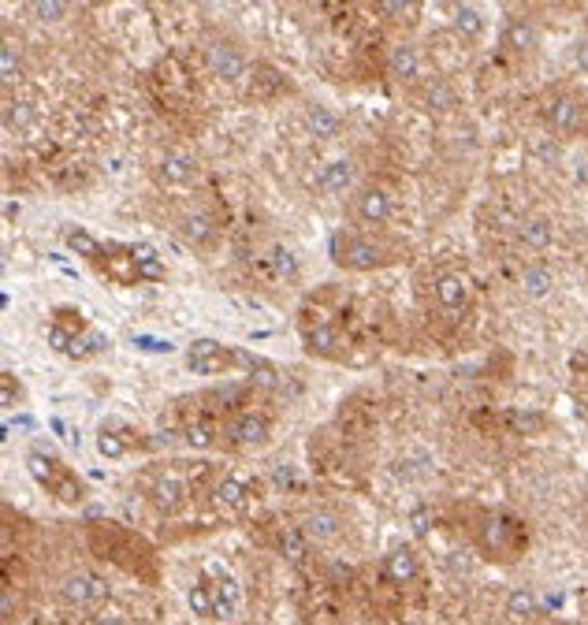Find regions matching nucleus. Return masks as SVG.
<instances>
[{"label": "nucleus", "instance_id": "f257e3e1", "mask_svg": "<svg viewBox=\"0 0 588 625\" xmlns=\"http://www.w3.org/2000/svg\"><path fill=\"white\" fill-rule=\"evenodd\" d=\"M525 544H529V533H525V525L518 522V517L503 514V511L480 514L477 551L484 555L488 562H499V566L518 562V559H522V551H525Z\"/></svg>", "mask_w": 588, "mask_h": 625}, {"label": "nucleus", "instance_id": "f03ea898", "mask_svg": "<svg viewBox=\"0 0 588 625\" xmlns=\"http://www.w3.org/2000/svg\"><path fill=\"white\" fill-rule=\"evenodd\" d=\"M331 261L350 272H377L399 257L395 250L384 246L380 239H372V234H336L331 239Z\"/></svg>", "mask_w": 588, "mask_h": 625}, {"label": "nucleus", "instance_id": "7ed1b4c3", "mask_svg": "<svg viewBox=\"0 0 588 625\" xmlns=\"http://www.w3.org/2000/svg\"><path fill=\"white\" fill-rule=\"evenodd\" d=\"M56 595L67 611H97L105 600H109V581L101 573H90V570H75L56 584Z\"/></svg>", "mask_w": 588, "mask_h": 625}, {"label": "nucleus", "instance_id": "20e7f679", "mask_svg": "<svg viewBox=\"0 0 588 625\" xmlns=\"http://www.w3.org/2000/svg\"><path fill=\"white\" fill-rule=\"evenodd\" d=\"M544 123H547V131L558 134V139H574V134H581L585 123H588L585 97L570 94V90L555 94L552 101L544 105Z\"/></svg>", "mask_w": 588, "mask_h": 625}, {"label": "nucleus", "instance_id": "39448f33", "mask_svg": "<svg viewBox=\"0 0 588 625\" xmlns=\"http://www.w3.org/2000/svg\"><path fill=\"white\" fill-rule=\"evenodd\" d=\"M220 439L228 447H235V451H261L272 439V421L264 414L247 409V414H235L231 421L220 428Z\"/></svg>", "mask_w": 588, "mask_h": 625}, {"label": "nucleus", "instance_id": "423d86ee", "mask_svg": "<svg viewBox=\"0 0 588 625\" xmlns=\"http://www.w3.org/2000/svg\"><path fill=\"white\" fill-rule=\"evenodd\" d=\"M186 369L198 376H224L239 369V354H235V347H224L217 339H194L186 347Z\"/></svg>", "mask_w": 588, "mask_h": 625}, {"label": "nucleus", "instance_id": "0eeeda50", "mask_svg": "<svg viewBox=\"0 0 588 625\" xmlns=\"http://www.w3.org/2000/svg\"><path fill=\"white\" fill-rule=\"evenodd\" d=\"M350 212H355L358 223L366 228H384V223L395 217V194L388 187H361L350 198Z\"/></svg>", "mask_w": 588, "mask_h": 625}, {"label": "nucleus", "instance_id": "6e6552de", "mask_svg": "<svg viewBox=\"0 0 588 625\" xmlns=\"http://www.w3.org/2000/svg\"><path fill=\"white\" fill-rule=\"evenodd\" d=\"M205 61H209V72L220 78V83H242L250 72V61L247 53H242L239 45L231 42H213L209 48H205Z\"/></svg>", "mask_w": 588, "mask_h": 625}, {"label": "nucleus", "instance_id": "1a4fd4ad", "mask_svg": "<svg viewBox=\"0 0 588 625\" xmlns=\"http://www.w3.org/2000/svg\"><path fill=\"white\" fill-rule=\"evenodd\" d=\"M499 45H503V53L525 61V56H533L536 48H541V26H536L529 15H511V19H507V26H503Z\"/></svg>", "mask_w": 588, "mask_h": 625}, {"label": "nucleus", "instance_id": "9d476101", "mask_svg": "<svg viewBox=\"0 0 588 625\" xmlns=\"http://www.w3.org/2000/svg\"><path fill=\"white\" fill-rule=\"evenodd\" d=\"M302 347H306L309 358H325V361H339L347 354V343L328 320H317V325H302Z\"/></svg>", "mask_w": 588, "mask_h": 625}, {"label": "nucleus", "instance_id": "9b49d317", "mask_svg": "<svg viewBox=\"0 0 588 625\" xmlns=\"http://www.w3.org/2000/svg\"><path fill=\"white\" fill-rule=\"evenodd\" d=\"M198 156L186 153V150H168L161 156V164H156V179L164 183V187H190L194 179H198Z\"/></svg>", "mask_w": 588, "mask_h": 625}, {"label": "nucleus", "instance_id": "f8f14e48", "mask_svg": "<svg viewBox=\"0 0 588 625\" xmlns=\"http://www.w3.org/2000/svg\"><path fill=\"white\" fill-rule=\"evenodd\" d=\"M503 614L511 625H533L544 614V603H541V595L529 589V584H518V589H511L503 595Z\"/></svg>", "mask_w": 588, "mask_h": 625}, {"label": "nucleus", "instance_id": "ddd939ff", "mask_svg": "<svg viewBox=\"0 0 588 625\" xmlns=\"http://www.w3.org/2000/svg\"><path fill=\"white\" fill-rule=\"evenodd\" d=\"M421 72H425V61H421V48L410 42H399L388 53V78H395L399 86H414Z\"/></svg>", "mask_w": 588, "mask_h": 625}, {"label": "nucleus", "instance_id": "4468645a", "mask_svg": "<svg viewBox=\"0 0 588 625\" xmlns=\"http://www.w3.org/2000/svg\"><path fill=\"white\" fill-rule=\"evenodd\" d=\"M433 295L447 312H462L469 306V298H473V287H469V279L458 276V272H444V276L433 283Z\"/></svg>", "mask_w": 588, "mask_h": 625}, {"label": "nucleus", "instance_id": "2eb2a0df", "mask_svg": "<svg viewBox=\"0 0 588 625\" xmlns=\"http://www.w3.org/2000/svg\"><path fill=\"white\" fill-rule=\"evenodd\" d=\"M298 529L306 533L309 544H328L342 533V517L336 511H328V506H313V511L302 517Z\"/></svg>", "mask_w": 588, "mask_h": 625}, {"label": "nucleus", "instance_id": "dca6fc26", "mask_svg": "<svg viewBox=\"0 0 588 625\" xmlns=\"http://www.w3.org/2000/svg\"><path fill=\"white\" fill-rule=\"evenodd\" d=\"M64 242H67V250H72L75 257L90 261V265H109L112 246H105V242L97 239V234L86 231V228H64Z\"/></svg>", "mask_w": 588, "mask_h": 625}, {"label": "nucleus", "instance_id": "f3484780", "mask_svg": "<svg viewBox=\"0 0 588 625\" xmlns=\"http://www.w3.org/2000/svg\"><path fill=\"white\" fill-rule=\"evenodd\" d=\"M186 495H190V487H186L179 476H161L153 487H150V500L161 514H175L186 506Z\"/></svg>", "mask_w": 588, "mask_h": 625}, {"label": "nucleus", "instance_id": "a211bd4d", "mask_svg": "<svg viewBox=\"0 0 588 625\" xmlns=\"http://www.w3.org/2000/svg\"><path fill=\"white\" fill-rule=\"evenodd\" d=\"M317 187L331 194V198H339V194H347L355 187V164L347 161V156H339V161H328L325 168L317 172Z\"/></svg>", "mask_w": 588, "mask_h": 625}, {"label": "nucleus", "instance_id": "6ab92c4d", "mask_svg": "<svg viewBox=\"0 0 588 625\" xmlns=\"http://www.w3.org/2000/svg\"><path fill=\"white\" fill-rule=\"evenodd\" d=\"M384 578L391 584H414L421 578V566H417V555L410 547H395V551L384 555Z\"/></svg>", "mask_w": 588, "mask_h": 625}, {"label": "nucleus", "instance_id": "aec40b11", "mask_svg": "<svg viewBox=\"0 0 588 625\" xmlns=\"http://www.w3.org/2000/svg\"><path fill=\"white\" fill-rule=\"evenodd\" d=\"M455 105H458V97L450 90L447 78H428V83L421 86V109L428 116H447Z\"/></svg>", "mask_w": 588, "mask_h": 625}, {"label": "nucleus", "instance_id": "412c9836", "mask_svg": "<svg viewBox=\"0 0 588 625\" xmlns=\"http://www.w3.org/2000/svg\"><path fill=\"white\" fill-rule=\"evenodd\" d=\"M518 287H522L525 298L544 301L555 290V272L547 268V265H541V261H536V265H525L522 276H518Z\"/></svg>", "mask_w": 588, "mask_h": 625}, {"label": "nucleus", "instance_id": "4be33fe9", "mask_svg": "<svg viewBox=\"0 0 588 625\" xmlns=\"http://www.w3.org/2000/svg\"><path fill=\"white\" fill-rule=\"evenodd\" d=\"M306 127L317 142H336L339 131H342V120L331 109H325V105H313V109L306 112Z\"/></svg>", "mask_w": 588, "mask_h": 625}, {"label": "nucleus", "instance_id": "5701e85b", "mask_svg": "<svg viewBox=\"0 0 588 625\" xmlns=\"http://www.w3.org/2000/svg\"><path fill=\"white\" fill-rule=\"evenodd\" d=\"M518 239H522L529 250H547L555 242L552 217H529V220H522V228H518Z\"/></svg>", "mask_w": 588, "mask_h": 625}, {"label": "nucleus", "instance_id": "b1692460", "mask_svg": "<svg viewBox=\"0 0 588 625\" xmlns=\"http://www.w3.org/2000/svg\"><path fill=\"white\" fill-rule=\"evenodd\" d=\"M26 75V64H23V48H19L12 37L0 45V83L4 86H19Z\"/></svg>", "mask_w": 588, "mask_h": 625}, {"label": "nucleus", "instance_id": "393cba45", "mask_svg": "<svg viewBox=\"0 0 588 625\" xmlns=\"http://www.w3.org/2000/svg\"><path fill=\"white\" fill-rule=\"evenodd\" d=\"M26 473H31L34 481L42 484L45 492H48V487L56 484V476L64 473V465L56 462L53 454H45V451H31V454H26Z\"/></svg>", "mask_w": 588, "mask_h": 625}, {"label": "nucleus", "instance_id": "a878e982", "mask_svg": "<svg viewBox=\"0 0 588 625\" xmlns=\"http://www.w3.org/2000/svg\"><path fill=\"white\" fill-rule=\"evenodd\" d=\"M450 23H455V31L462 37H480L484 34V12H480L477 4H455L450 8Z\"/></svg>", "mask_w": 588, "mask_h": 625}, {"label": "nucleus", "instance_id": "bb28decb", "mask_svg": "<svg viewBox=\"0 0 588 625\" xmlns=\"http://www.w3.org/2000/svg\"><path fill=\"white\" fill-rule=\"evenodd\" d=\"M127 253H131L134 272H139V279H142V283H161L164 276H168V272H164V265H161V261H156V253H153L150 246H131Z\"/></svg>", "mask_w": 588, "mask_h": 625}, {"label": "nucleus", "instance_id": "cd10ccee", "mask_svg": "<svg viewBox=\"0 0 588 625\" xmlns=\"http://www.w3.org/2000/svg\"><path fill=\"white\" fill-rule=\"evenodd\" d=\"M213 495H217L220 506H228V511H239V506H247L250 487H247V481H239V476H220L217 487H213Z\"/></svg>", "mask_w": 588, "mask_h": 625}, {"label": "nucleus", "instance_id": "c85d7f7f", "mask_svg": "<svg viewBox=\"0 0 588 625\" xmlns=\"http://www.w3.org/2000/svg\"><path fill=\"white\" fill-rule=\"evenodd\" d=\"M48 492H53L56 500L67 503V506H75V503H83V500H86V487H83V481H78V476H75L67 465H64V473L56 476V484L48 487Z\"/></svg>", "mask_w": 588, "mask_h": 625}, {"label": "nucleus", "instance_id": "c756f323", "mask_svg": "<svg viewBox=\"0 0 588 625\" xmlns=\"http://www.w3.org/2000/svg\"><path fill=\"white\" fill-rule=\"evenodd\" d=\"M186 603H190V611L198 614V618H217V600H213V584L209 581H198L190 592H186Z\"/></svg>", "mask_w": 588, "mask_h": 625}, {"label": "nucleus", "instance_id": "7c9ffc66", "mask_svg": "<svg viewBox=\"0 0 588 625\" xmlns=\"http://www.w3.org/2000/svg\"><path fill=\"white\" fill-rule=\"evenodd\" d=\"M34 123V105L31 101H8L4 105V131H23Z\"/></svg>", "mask_w": 588, "mask_h": 625}, {"label": "nucleus", "instance_id": "2f4dec72", "mask_svg": "<svg viewBox=\"0 0 588 625\" xmlns=\"http://www.w3.org/2000/svg\"><path fill=\"white\" fill-rule=\"evenodd\" d=\"M220 432L217 428H213L209 421H194V425H186V432H183V439L190 447H198V451H209V447H217L220 439H217Z\"/></svg>", "mask_w": 588, "mask_h": 625}, {"label": "nucleus", "instance_id": "473e14b6", "mask_svg": "<svg viewBox=\"0 0 588 625\" xmlns=\"http://www.w3.org/2000/svg\"><path fill=\"white\" fill-rule=\"evenodd\" d=\"M67 12H72V8H67L64 0H34L31 4V15L37 23H61V19H67Z\"/></svg>", "mask_w": 588, "mask_h": 625}, {"label": "nucleus", "instance_id": "72a5a7b5", "mask_svg": "<svg viewBox=\"0 0 588 625\" xmlns=\"http://www.w3.org/2000/svg\"><path fill=\"white\" fill-rule=\"evenodd\" d=\"M306 547H309V540H306V533H302V529H287L280 536V551L287 555V562L306 559Z\"/></svg>", "mask_w": 588, "mask_h": 625}, {"label": "nucleus", "instance_id": "f704fd0d", "mask_svg": "<svg viewBox=\"0 0 588 625\" xmlns=\"http://www.w3.org/2000/svg\"><path fill=\"white\" fill-rule=\"evenodd\" d=\"M19 403H23V384L15 380V373H0V406L4 409H15Z\"/></svg>", "mask_w": 588, "mask_h": 625}, {"label": "nucleus", "instance_id": "c9c22d12", "mask_svg": "<svg viewBox=\"0 0 588 625\" xmlns=\"http://www.w3.org/2000/svg\"><path fill=\"white\" fill-rule=\"evenodd\" d=\"M45 343L56 350V354H67L72 358V350H75V336L67 328H61V325H48L45 328Z\"/></svg>", "mask_w": 588, "mask_h": 625}, {"label": "nucleus", "instance_id": "e433bc0d", "mask_svg": "<svg viewBox=\"0 0 588 625\" xmlns=\"http://www.w3.org/2000/svg\"><path fill=\"white\" fill-rule=\"evenodd\" d=\"M97 451H101L105 458H123L127 454V439H120L116 432H105V428H101V436H97Z\"/></svg>", "mask_w": 588, "mask_h": 625}, {"label": "nucleus", "instance_id": "4c0bfd02", "mask_svg": "<svg viewBox=\"0 0 588 625\" xmlns=\"http://www.w3.org/2000/svg\"><path fill=\"white\" fill-rule=\"evenodd\" d=\"M183 234L190 242H205V239H209V220H205V217H183Z\"/></svg>", "mask_w": 588, "mask_h": 625}, {"label": "nucleus", "instance_id": "58836bf2", "mask_svg": "<svg viewBox=\"0 0 588 625\" xmlns=\"http://www.w3.org/2000/svg\"><path fill=\"white\" fill-rule=\"evenodd\" d=\"M272 257H276V261H272V265H276V272H280V276H298V261H294V253L291 250H276V253H272Z\"/></svg>", "mask_w": 588, "mask_h": 625}, {"label": "nucleus", "instance_id": "ea45409f", "mask_svg": "<svg viewBox=\"0 0 588 625\" xmlns=\"http://www.w3.org/2000/svg\"><path fill=\"white\" fill-rule=\"evenodd\" d=\"M410 8H414V4H406V0H384V4H380V12H384V15H406Z\"/></svg>", "mask_w": 588, "mask_h": 625}, {"label": "nucleus", "instance_id": "a19ab883", "mask_svg": "<svg viewBox=\"0 0 588 625\" xmlns=\"http://www.w3.org/2000/svg\"><path fill=\"white\" fill-rule=\"evenodd\" d=\"M90 625H131L123 618V614H94Z\"/></svg>", "mask_w": 588, "mask_h": 625}, {"label": "nucleus", "instance_id": "79ce46f5", "mask_svg": "<svg viewBox=\"0 0 588 625\" xmlns=\"http://www.w3.org/2000/svg\"><path fill=\"white\" fill-rule=\"evenodd\" d=\"M134 343H142L145 350H172V343H161V339H134Z\"/></svg>", "mask_w": 588, "mask_h": 625}]
</instances>
